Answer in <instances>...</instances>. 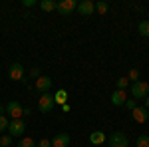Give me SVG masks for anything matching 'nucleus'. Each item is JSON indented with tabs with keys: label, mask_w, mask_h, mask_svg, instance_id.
I'll return each instance as SVG.
<instances>
[{
	"label": "nucleus",
	"mask_w": 149,
	"mask_h": 147,
	"mask_svg": "<svg viewBox=\"0 0 149 147\" xmlns=\"http://www.w3.org/2000/svg\"><path fill=\"white\" fill-rule=\"evenodd\" d=\"M137 30H139V34H141V36L149 38V20H141L139 26H137Z\"/></svg>",
	"instance_id": "obj_16"
},
{
	"label": "nucleus",
	"mask_w": 149,
	"mask_h": 147,
	"mask_svg": "<svg viewBox=\"0 0 149 147\" xmlns=\"http://www.w3.org/2000/svg\"><path fill=\"white\" fill-rule=\"evenodd\" d=\"M52 84H54V82L48 78V76H40V78L36 79L34 88L40 91V93H48V91H50V88H52Z\"/></svg>",
	"instance_id": "obj_7"
},
{
	"label": "nucleus",
	"mask_w": 149,
	"mask_h": 147,
	"mask_svg": "<svg viewBox=\"0 0 149 147\" xmlns=\"http://www.w3.org/2000/svg\"><path fill=\"white\" fill-rule=\"evenodd\" d=\"M135 145L137 147H149V135H139Z\"/></svg>",
	"instance_id": "obj_19"
},
{
	"label": "nucleus",
	"mask_w": 149,
	"mask_h": 147,
	"mask_svg": "<svg viewBox=\"0 0 149 147\" xmlns=\"http://www.w3.org/2000/svg\"><path fill=\"white\" fill-rule=\"evenodd\" d=\"M30 78H36V79H38V78H40V70H38V68H32V70H30Z\"/></svg>",
	"instance_id": "obj_26"
},
{
	"label": "nucleus",
	"mask_w": 149,
	"mask_h": 147,
	"mask_svg": "<svg viewBox=\"0 0 149 147\" xmlns=\"http://www.w3.org/2000/svg\"><path fill=\"white\" fill-rule=\"evenodd\" d=\"M66 102H68V91H66V90H58L56 93H54V103L64 105Z\"/></svg>",
	"instance_id": "obj_14"
},
{
	"label": "nucleus",
	"mask_w": 149,
	"mask_h": 147,
	"mask_svg": "<svg viewBox=\"0 0 149 147\" xmlns=\"http://www.w3.org/2000/svg\"><path fill=\"white\" fill-rule=\"evenodd\" d=\"M6 113L10 115L12 119H22V113H24V107L20 105V102L12 100V102L6 103Z\"/></svg>",
	"instance_id": "obj_6"
},
{
	"label": "nucleus",
	"mask_w": 149,
	"mask_h": 147,
	"mask_svg": "<svg viewBox=\"0 0 149 147\" xmlns=\"http://www.w3.org/2000/svg\"><path fill=\"white\" fill-rule=\"evenodd\" d=\"M143 102H145V109H147V111H149V95H147V98H145V100H143Z\"/></svg>",
	"instance_id": "obj_29"
},
{
	"label": "nucleus",
	"mask_w": 149,
	"mask_h": 147,
	"mask_svg": "<svg viewBox=\"0 0 149 147\" xmlns=\"http://www.w3.org/2000/svg\"><path fill=\"white\" fill-rule=\"evenodd\" d=\"M6 129H8V119H6L4 115H0V133L6 131Z\"/></svg>",
	"instance_id": "obj_22"
},
{
	"label": "nucleus",
	"mask_w": 149,
	"mask_h": 147,
	"mask_svg": "<svg viewBox=\"0 0 149 147\" xmlns=\"http://www.w3.org/2000/svg\"><path fill=\"white\" fill-rule=\"evenodd\" d=\"M131 115H133V119H135L137 123H145L149 119V111L145 107H135V109L131 111Z\"/></svg>",
	"instance_id": "obj_11"
},
{
	"label": "nucleus",
	"mask_w": 149,
	"mask_h": 147,
	"mask_svg": "<svg viewBox=\"0 0 149 147\" xmlns=\"http://www.w3.org/2000/svg\"><path fill=\"white\" fill-rule=\"evenodd\" d=\"M76 10L80 12L81 16H92L93 12H95V4H93L92 0H81L80 4H78V8Z\"/></svg>",
	"instance_id": "obj_8"
},
{
	"label": "nucleus",
	"mask_w": 149,
	"mask_h": 147,
	"mask_svg": "<svg viewBox=\"0 0 149 147\" xmlns=\"http://www.w3.org/2000/svg\"><path fill=\"white\" fill-rule=\"evenodd\" d=\"M18 147H36V141L32 137H22V139L18 141Z\"/></svg>",
	"instance_id": "obj_17"
},
{
	"label": "nucleus",
	"mask_w": 149,
	"mask_h": 147,
	"mask_svg": "<svg viewBox=\"0 0 149 147\" xmlns=\"http://www.w3.org/2000/svg\"><path fill=\"white\" fill-rule=\"evenodd\" d=\"M26 131V123L22 119H12L8 121V135L10 137H22Z\"/></svg>",
	"instance_id": "obj_2"
},
{
	"label": "nucleus",
	"mask_w": 149,
	"mask_h": 147,
	"mask_svg": "<svg viewBox=\"0 0 149 147\" xmlns=\"http://www.w3.org/2000/svg\"><path fill=\"white\" fill-rule=\"evenodd\" d=\"M127 78H119L117 79V90H127Z\"/></svg>",
	"instance_id": "obj_21"
},
{
	"label": "nucleus",
	"mask_w": 149,
	"mask_h": 147,
	"mask_svg": "<svg viewBox=\"0 0 149 147\" xmlns=\"http://www.w3.org/2000/svg\"><path fill=\"white\" fill-rule=\"evenodd\" d=\"M76 8H78V2L76 0H60V2H56V10L62 16H70Z\"/></svg>",
	"instance_id": "obj_3"
},
{
	"label": "nucleus",
	"mask_w": 149,
	"mask_h": 147,
	"mask_svg": "<svg viewBox=\"0 0 149 147\" xmlns=\"http://www.w3.org/2000/svg\"><path fill=\"white\" fill-rule=\"evenodd\" d=\"M22 4H24V6H26V8H30V6L34 8V6H36V0H24Z\"/></svg>",
	"instance_id": "obj_27"
},
{
	"label": "nucleus",
	"mask_w": 149,
	"mask_h": 147,
	"mask_svg": "<svg viewBox=\"0 0 149 147\" xmlns=\"http://www.w3.org/2000/svg\"><path fill=\"white\" fill-rule=\"evenodd\" d=\"M125 105H127V109H131V111H133V109L137 107V105H135V100H127Z\"/></svg>",
	"instance_id": "obj_25"
},
{
	"label": "nucleus",
	"mask_w": 149,
	"mask_h": 147,
	"mask_svg": "<svg viewBox=\"0 0 149 147\" xmlns=\"http://www.w3.org/2000/svg\"><path fill=\"white\" fill-rule=\"evenodd\" d=\"M12 145V137L10 135H2L0 137V147H10Z\"/></svg>",
	"instance_id": "obj_20"
},
{
	"label": "nucleus",
	"mask_w": 149,
	"mask_h": 147,
	"mask_svg": "<svg viewBox=\"0 0 149 147\" xmlns=\"http://www.w3.org/2000/svg\"><path fill=\"white\" fill-rule=\"evenodd\" d=\"M90 143L92 145H102V143H105V133L103 131H93V133H90Z\"/></svg>",
	"instance_id": "obj_13"
},
{
	"label": "nucleus",
	"mask_w": 149,
	"mask_h": 147,
	"mask_svg": "<svg viewBox=\"0 0 149 147\" xmlns=\"http://www.w3.org/2000/svg\"><path fill=\"white\" fill-rule=\"evenodd\" d=\"M22 115H26V117H28V115H32V109H28V107H24V113Z\"/></svg>",
	"instance_id": "obj_28"
},
{
	"label": "nucleus",
	"mask_w": 149,
	"mask_h": 147,
	"mask_svg": "<svg viewBox=\"0 0 149 147\" xmlns=\"http://www.w3.org/2000/svg\"><path fill=\"white\" fill-rule=\"evenodd\" d=\"M129 79L131 82H139V70H129Z\"/></svg>",
	"instance_id": "obj_23"
},
{
	"label": "nucleus",
	"mask_w": 149,
	"mask_h": 147,
	"mask_svg": "<svg viewBox=\"0 0 149 147\" xmlns=\"http://www.w3.org/2000/svg\"><path fill=\"white\" fill-rule=\"evenodd\" d=\"M131 95H133V100H145L149 95V84L147 82H133L131 84Z\"/></svg>",
	"instance_id": "obj_1"
},
{
	"label": "nucleus",
	"mask_w": 149,
	"mask_h": 147,
	"mask_svg": "<svg viewBox=\"0 0 149 147\" xmlns=\"http://www.w3.org/2000/svg\"><path fill=\"white\" fill-rule=\"evenodd\" d=\"M54 105H56V103H54V95H50V91L40 95V100H38V109H40L42 113L52 111V107H54Z\"/></svg>",
	"instance_id": "obj_5"
},
{
	"label": "nucleus",
	"mask_w": 149,
	"mask_h": 147,
	"mask_svg": "<svg viewBox=\"0 0 149 147\" xmlns=\"http://www.w3.org/2000/svg\"><path fill=\"white\" fill-rule=\"evenodd\" d=\"M8 76H10V79H14V82H22L24 79L22 64H12L10 68H8Z\"/></svg>",
	"instance_id": "obj_9"
},
{
	"label": "nucleus",
	"mask_w": 149,
	"mask_h": 147,
	"mask_svg": "<svg viewBox=\"0 0 149 147\" xmlns=\"http://www.w3.org/2000/svg\"><path fill=\"white\" fill-rule=\"evenodd\" d=\"M107 8H109V4H107V2H103V0L95 2V10L100 12V14H105V12H107Z\"/></svg>",
	"instance_id": "obj_18"
},
{
	"label": "nucleus",
	"mask_w": 149,
	"mask_h": 147,
	"mask_svg": "<svg viewBox=\"0 0 149 147\" xmlns=\"http://www.w3.org/2000/svg\"><path fill=\"white\" fill-rule=\"evenodd\" d=\"M107 145L109 147H129V139H127L125 133L115 131V133H111V137L107 139Z\"/></svg>",
	"instance_id": "obj_4"
},
{
	"label": "nucleus",
	"mask_w": 149,
	"mask_h": 147,
	"mask_svg": "<svg viewBox=\"0 0 149 147\" xmlns=\"http://www.w3.org/2000/svg\"><path fill=\"white\" fill-rule=\"evenodd\" d=\"M36 147H52V141L50 139H42V141H38Z\"/></svg>",
	"instance_id": "obj_24"
},
{
	"label": "nucleus",
	"mask_w": 149,
	"mask_h": 147,
	"mask_svg": "<svg viewBox=\"0 0 149 147\" xmlns=\"http://www.w3.org/2000/svg\"><path fill=\"white\" fill-rule=\"evenodd\" d=\"M40 8L44 12H52V10H56V2L54 0H42L40 2Z\"/></svg>",
	"instance_id": "obj_15"
},
{
	"label": "nucleus",
	"mask_w": 149,
	"mask_h": 147,
	"mask_svg": "<svg viewBox=\"0 0 149 147\" xmlns=\"http://www.w3.org/2000/svg\"><path fill=\"white\" fill-rule=\"evenodd\" d=\"M52 141V147H68L70 145V135L68 133H58L54 139H50Z\"/></svg>",
	"instance_id": "obj_12"
},
{
	"label": "nucleus",
	"mask_w": 149,
	"mask_h": 147,
	"mask_svg": "<svg viewBox=\"0 0 149 147\" xmlns=\"http://www.w3.org/2000/svg\"><path fill=\"white\" fill-rule=\"evenodd\" d=\"M125 102H127V91L125 90H115L113 93H111V103L113 105H125Z\"/></svg>",
	"instance_id": "obj_10"
}]
</instances>
